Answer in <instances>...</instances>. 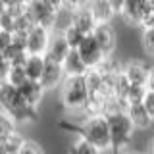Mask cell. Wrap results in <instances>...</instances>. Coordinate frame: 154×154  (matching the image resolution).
Masks as SVG:
<instances>
[{
	"instance_id": "obj_10",
	"label": "cell",
	"mask_w": 154,
	"mask_h": 154,
	"mask_svg": "<svg viewBox=\"0 0 154 154\" xmlns=\"http://www.w3.org/2000/svg\"><path fill=\"white\" fill-rule=\"evenodd\" d=\"M66 81V73H64V67L58 62H52L46 58V66H45V73H42V79H41V85L46 93L50 91H56L60 89L62 83Z\"/></svg>"
},
{
	"instance_id": "obj_8",
	"label": "cell",
	"mask_w": 154,
	"mask_h": 154,
	"mask_svg": "<svg viewBox=\"0 0 154 154\" xmlns=\"http://www.w3.org/2000/svg\"><path fill=\"white\" fill-rule=\"evenodd\" d=\"M93 37L96 38L98 46L102 48L106 60L116 52V46H118V31H116L114 23H98L93 33Z\"/></svg>"
},
{
	"instance_id": "obj_9",
	"label": "cell",
	"mask_w": 154,
	"mask_h": 154,
	"mask_svg": "<svg viewBox=\"0 0 154 154\" xmlns=\"http://www.w3.org/2000/svg\"><path fill=\"white\" fill-rule=\"evenodd\" d=\"M150 64L143 60H129L122 66V71L125 73V77L129 79L131 85H141V87H146L148 83V75H150Z\"/></svg>"
},
{
	"instance_id": "obj_5",
	"label": "cell",
	"mask_w": 154,
	"mask_h": 154,
	"mask_svg": "<svg viewBox=\"0 0 154 154\" xmlns=\"http://www.w3.org/2000/svg\"><path fill=\"white\" fill-rule=\"evenodd\" d=\"M62 10V2H52V0H35L29 2V16L33 23L41 27H46L54 33V25L58 21V14Z\"/></svg>"
},
{
	"instance_id": "obj_13",
	"label": "cell",
	"mask_w": 154,
	"mask_h": 154,
	"mask_svg": "<svg viewBox=\"0 0 154 154\" xmlns=\"http://www.w3.org/2000/svg\"><path fill=\"white\" fill-rule=\"evenodd\" d=\"M73 50L69 45H67L64 33H54L52 35V41H50V46H48L46 50V58L52 62H58V64H64L67 54Z\"/></svg>"
},
{
	"instance_id": "obj_24",
	"label": "cell",
	"mask_w": 154,
	"mask_h": 154,
	"mask_svg": "<svg viewBox=\"0 0 154 154\" xmlns=\"http://www.w3.org/2000/svg\"><path fill=\"white\" fill-rule=\"evenodd\" d=\"M19 154H45V150H42V146H41L37 141H31V139H27Z\"/></svg>"
},
{
	"instance_id": "obj_15",
	"label": "cell",
	"mask_w": 154,
	"mask_h": 154,
	"mask_svg": "<svg viewBox=\"0 0 154 154\" xmlns=\"http://www.w3.org/2000/svg\"><path fill=\"white\" fill-rule=\"evenodd\" d=\"M125 112H127L129 119H131V123L135 125L137 131H144V129H148L154 123V118L148 114V110L143 104H129Z\"/></svg>"
},
{
	"instance_id": "obj_7",
	"label": "cell",
	"mask_w": 154,
	"mask_h": 154,
	"mask_svg": "<svg viewBox=\"0 0 154 154\" xmlns=\"http://www.w3.org/2000/svg\"><path fill=\"white\" fill-rule=\"evenodd\" d=\"M77 50H79V54H81L85 66L89 69H96V67H102L106 64V56H104L102 48L98 46V42H96V38L93 35H87L83 45L77 48Z\"/></svg>"
},
{
	"instance_id": "obj_18",
	"label": "cell",
	"mask_w": 154,
	"mask_h": 154,
	"mask_svg": "<svg viewBox=\"0 0 154 154\" xmlns=\"http://www.w3.org/2000/svg\"><path fill=\"white\" fill-rule=\"evenodd\" d=\"M45 66H46V56H31L29 54L25 62V73L31 81H41L42 73H45Z\"/></svg>"
},
{
	"instance_id": "obj_16",
	"label": "cell",
	"mask_w": 154,
	"mask_h": 154,
	"mask_svg": "<svg viewBox=\"0 0 154 154\" xmlns=\"http://www.w3.org/2000/svg\"><path fill=\"white\" fill-rule=\"evenodd\" d=\"M62 67H64V73H66V77L85 75L87 71H89V67L85 66L83 58H81V54H79V50H71L69 54H67L66 62L62 64Z\"/></svg>"
},
{
	"instance_id": "obj_6",
	"label": "cell",
	"mask_w": 154,
	"mask_h": 154,
	"mask_svg": "<svg viewBox=\"0 0 154 154\" xmlns=\"http://www.w3.org/2000/svg\"><path fill=\"white\" fill-rule=\"evenodd\" d=\"M52 35L54 33L46 27L35 25L27 33V52L31 56H46V50L50 46Z\"/></svg>"
},
{
	"instance_id": "obj_21",
	"label": "cell",
	"mask_w": 154,
	"mask_h": 154,
	"mask_svg": "<svg viewBox=\"0 0 154 154\" xmlns=\"http://www.w3.org/2000/svg\"><path fill=\"white\" fill-rule=\"evenodd\" d=\"M141 46L146 56L154 58V25L141 29Z\"/></svg>"
},
{
	"instance_id": "obj_11",
	"label": "cell",
	"mask_w": 154,
	"mask_h": 154,
	"mask_svg": "<svg viewBox=\"0 0 154 154\" xmlns=\"http://www.w3.org/2000/svg\"><path fill=\"white\" fill-rule=\"evenodd\" d=\"M96 19V23H112L116 16H119V6L122 2H110V0H94L87 2Z\"/></svg>"
},
{
	"instance_id": "obj_17",
	"label": "cell",
	"mask_w": 154,
	"mask_h": 154,
	"mask_svg": "<svg viewBox=\"0 0 154 154\" xmlns=\"http://www.w3.org/2000/svg\"><path fill=\"white\" fill-rule=\"evenodd\" d=\"M25 141L27 139L19 131H14L6 137H0V154H19Z\"/></svg>"
},
{
	"instance_id": "obj_22",
	"label": "cell",
	"mask_w": 154,
	"mask_h": 154,
	"mask_svg": "<svg viewBox=\"0 0 154 154\" xmlns=\"http://www.w3.org/2000/svg\"><path fill=\"white\" fill-rule=\"evenodd\" d=\"M64 37H66V41H67V45H69L73 50H77L81 45H83V41H85V33H81L77 27H73V25H69L64 31Z\"/></svg>"
},
{
	"instance_id": "obj_14",
	"label": "cell",
	"mask_w": 154,
	"mask_h": 154,
	"mask_svg": "<svg viewBox=\"0 0 154 154\" xmlns=\"http://www.w3.org/2000/svg\"><path fill=\"white\" fill-rule=\"evenodd\" d=\"M17 91H19V94H21V98L25 100L31 108H35V110L38 108V104L42 102L45 93H46V91L42 89L41 81H31V79H29L25 85H21Z\"/></svg>"
},
{
	"instance_id": "obj_20",
	"label": "cell",
	"mask_w": 154,
	"mask_h": 154,
	"mask_svg": "<svg viewBox=\"0 0 154 154\" xmlns=\"http://www.w3.org/2000/svg\"><path fill=\"white\" fill-rule=\"evenodd\" d=\"M69 154H102L100 148H96L94 144L87 143L85 139H79L77 137L69 146Z\"/></svg>"
},
{
	"instance_id": "obj_25",
	"label": "cell",
	"mask_w": 154,
	"mask_h": 154,
	"mask_svg": "<svg viewBox=\"0 0 154 154\" xmlns=\"http://www.w3.org/2000/svg\"><path fill=\"white\" fill-rule=\"evenodd\" d=\"M143 106L148 110V114L154 118V93H150V91H148L146 96H144V100H143Z\"/></svg>"
},
{
	"instance_id": "obj_4",
	"label": "cell",
	"mask_w": 154,
	"mask_h": 154,
	"mask_svg": "<svg viewBox=\"0 0 154 154\" xmlns=\"http://www.w3.org/2000/svg\"><path fill=\"white\" fill-rule=\"evenodd\" d=\"M110 125V139H112V154H119L127 146L129 139L133 137V133L137 131L135 125L131 123L127 112H112L106 116Z\"/></svg>"
},
{
	"instance_id": "obj_28",
	"label": "cell",
	"mask_w": 154,
	"mask_h": 154,
	"mask_svg": "<svg viewBox=\"0 0 154 154\" xmlns=\"http://www.w3.org/2000/svg\"><path fill=\"white\" fill-rule=\"evenodd\" d=\"M125 154H144V152H125Z\"/></svg>"
},
{
	"instance_id": "obj_19",
	"label": "cell",
	"mask_w": 154,
	"mask_h": 154,
	"mask_svg": "<svg viewBox=\"0 0 154 154\" xmlns=\"http://www.w3.org/2000/svg\"><path fill=\"white\" fill-rule=\"evenodd\" d=\"M2 81H8V83H12L16 89H19L21 85H25L27 81H29V77L25 73V67L12 66V67H10V71H8V77H6V79H2Z\"/></svg>"
},
{
	"instance_id": "obj_27",
	"label": "cell",
	"mask_w": 154,
	"mask_h": 154,
	"mask_svg": "<svg viewBox=\"0 0 154 154\" xmlns=\"http://www.w3.org/2000/svg\"><path fill=\"white\" fill-rule=\"evenodd\" d=\"M144 154H154V137H150V141H148V144H146V150H144Z\"/></svg>"
},
{
	"instance_id": "obj_26",
	"label": "cell",
	"mask_w": 154,
	"mask_h": 154,
	"mask_svg": "<svg viewBox=\"0 0 154 154\" xmlns=\"http://www.w3.org/2000/svg\"><path fill=\"white\" fill-rule=\"evenodd\" d=\"M146 89L150 91V93H154V64L150 67V75H148V83H146Z\"/></svg>"
},
{
	"instance_id": "obj_23",
	"label": "cell",
	"mask_w": 154,
	"mask_h": 154,
	"mask_svg": "<svg viewBox=\"0 0 154 154\" xmlns=\"http://www.w3.org/2000/svg\"><path fill=\"white\" fill-rule=\"evenodd\" d=\"M16 125H17V123L14 122V119L10 118L6 112H2V116H0V137H6V135L17 131Z\"/></svg>"
},
{
	"instance_id": "obj_12",
	"label": "cell",
	"mask_w": 154,
	"mask_h": 154,
	"mask_svg": "<svg viewBox=\"0 0 154 154\" xmlns=\"http://www.w3.org/2000/svg\"><path fill=\"white\" fill-rule=\"evenodd\" d=\"M71 25L77 27L81 33H85V35H93L94 33V29H96L98 23H96L89 4H79V6L75 8L73 16H71Z\"/></svg>"
},
{
	"instance_id": "obj_2",
	"label": "cell",
	"mask_w": 154,
	"mask_h": 154,
	"mask_svg": "<svg viewBox=\"0 0 154 154\" xmlns=\"http://www.w3.org/2000/svg\"><path fill=\"white\" fill-rule=\"evenodd\" d=\"M0 102H2V112H6L16 123H25L37 119V110L31 108L21 98L19 91L12 83L2 79H0Z\"/></svg>"
},
{
	"instance_id": "obj_1",
	"label": "cell",
	"mask_w": 154,
	"mask_h": 154,
	"mask_svg": "<svg viewBox=\"0 0 154 154\" xmlns=\"http://www.w3.org/2000/svg\"><path fill=\"white\" fill-rule=\"evenodd\" d=\"M60 127L75 133L79 139L94 144L102 152H112V139H110V125L104 114H87L81 122H60Z\"/></svg>"
},
{
	"instance_id": "obj_3",
	"label": "cell",
	"mask_w": 154,
	"mask_h": 154,
	"mask_svg": "<svg viewBox=\"0 0 154 154\" xmlns=\"http://www.w3.org/2000/svg\"><path fill=\"white\" fill-rule=\"evenodd\" d=\"M60 102L67 110H83L91 106V93L85 75L66 77L60 87Z\"/></svg>"
}]
</instances>
